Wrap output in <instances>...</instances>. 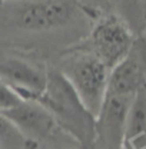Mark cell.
<instances>
[{"label": "cell", "mask_w": 146, "mask_h": 149, "mask_svg": "<svg viewBox=\"0 0 146 149\" xmlns=\"http://www.w3.org/2000/svg\"><path fill=\"white\" fill-rule=\"evenodd\" d=\"M0 79L22 100H36L46 86L47 73L17 57L0 62Z\"/></svg>", "instance_id": "cell-7"}, {"label": "cell", "mask_w": 146, "mask_h": 149, "mask_svg": "<svg viewBox=\"0 0 146 149\" xmlns=\"http://www.w3.org/2000/svg\"><path fill=\"white\" fill-rule=\"evenodd\" d=\"M76 1L92 12L102 10V9H105V6L109 4V0H76Z\"/></svg>", "instance_id": "cell-13"}, {"label": "cell", "mask_w": 146, "mask_h": 149, "mask_svg": "<svg viewBox=\"0 0 146 149\" xmlns=\"http://www.w3.org/2000/svg\"><path fill=\"white\" fill-rule=\"evenodd\" d=\"M20 100L22 99L0 79V111H4L17 105Z\"/></svg>", "instance_id": "cell-12"}, {"label": "cell", "mask_w": 146, "mask_h": 149, "mask_svg": "<svg viewBox=\"0 0 146 149\" xmlns=\"http://www.w3.org/2000/svg\"><path fill=\"white\" fill-rule=\"evenodd\" d=\"M47 79L42 95L36 99L66 129L83 149L95 146V116L88 111L66 77L57 69L46 70Z\"/></svg>", "instance_id": "cell-1"}, {"label": "cell", "mask_w": 146, "mask_h": 149, "mask_svg": "<svg viewBox=\"0 0 146 149\" xmlns=\"http://www.w3.org/2000/svg\"><path fill=\"white\" fill-rule=\"evenodd\" d=\"M76 6L69 0H32L17 13L19 27L29 32H49L67 24Z\"/></svg>", "instance_id": "cell-5"}, {"label": "cell", "mask_w": 146, "mask_h": 149, "mask_svg": "<svg viewBox=\"0 0 146 149\" xmlns=\"http://www.w3.org/2000/svg\"><path fill=\"white\" fill-rule=\"evenodd\" d=\"M0 1H3V0H0Z\"/></svg>", "instance_id": "cell-14"}, {"label": "cell", "mask_w": 146, "mask_h": 149, "mask_svg": "<svg viewBox=\"0 0 146 149\" xmlns=\"http://www.w3.org/2000/svg\"><path fill=\"white\" fill-rule=\"evenodd\" d=\"M109 4L116 9V15L128 24L130 19H139L140 16V0H109Z\"/></svg>", "instance_id": "cell-11"}, {"label": "cell", "mask_w": 146, "mask_h": 149, "mask_svg": "<svg viewBox=\"0 0 146 149\" xmlns=\"http://www.w3.org/2000/svg\"><path fill=\"white\" fill-rule=\"evenodd\" d=\"M133 96L108 95L95 119V145L100 149H125L126 119Z\"/></svg>", "instance_id": "cell-4"}, {"label": "cell", "mask_w": 146, "mask_h": 149, "mask_svg": "<svg viewBox=\"0 0 146 149\" xmlns=\"http://www.w3.org/2000/svg\"><path fill=\"white\" fill-rule=\"evenodd\" d=\"M59 70L74 89L83 106L96 119L106 97L110 70L86 49L67 53Z\"/></svg>", "instance_id": "cell-2"}, {"label": "cell", "mask_w": 146, "mask_h": 149, "mask_svg": "<svg viewBox=\"0 0 146 149\" xmlns=\"http://www.w3.org/2000/svg\"><path fill=\"white\" fill-rule=\"evenodd\" d=\"M146 149V86L133 96L126 119L125 148Z\"/></svg>", "instance_id": "cell-9"}, {"label": "cell", "mask_w": 146, "mask_h": 149, "mask_svg": "<svg viewBox=\"0 0 146 149\" xmlns=\"http://www.w3.org/2000/svg\"><path fill=\"white\" fill-rule=\"evenodd\" d=\"M0 113L12 120L15 126L35 143L46 139L57 125L52 113L36 100H20L17 105L0 111Z\"/></svg>", "instance_id": "cell-8"}, {"label": "cell", "mask_w": 146, "mask_h": 149, "mask_svg": "<svg viewBox=\"0 0 146 149\" xmlns=\"http://www.w3.org/2000/svg\"><path fill=\"white\" fill-rule=\"evenodd\" d=\"M145 86L146 46L135 42L128 55L110 70L106 96H135Z\"/></svg>", "instance_id": "cell-6"}, {"label": "cell", "mask_w": 146, "mask_h": 149, "mask_svg": "<svg viewBox=\"0 0 146 149\" xmlns=\"http://www.w3.org/2000/svg\"><path fill=\"white\" fill-rule=\"evenodd\" d=\"M37 143L29 141L20 130L0 113V149H36Z\"/></svg>", "instance_id": "cell-10"}, {"label": "cell", "mask_w": 146, "mask_h": 149, "mask_svg": "<svg viewBox=\"0 0 146 149\" xmlns=\"http://www.w3.org/2000/svg\"><path fill=\"white\" fill-rule=\"evenodd\" d=\"M133 43L130 26L116 13H109L96 20L85 49L112 70L129 53Z\"/></svg>", "instance_id": "cell-3"}]
</instances>
